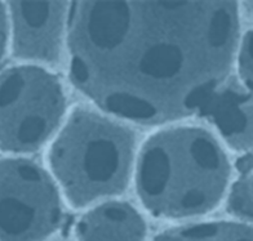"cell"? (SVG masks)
<instances>
[{"instance_id": "1", "label": "cell", "mask_w": 253, "mask_h": 241, "mask_svg": "<svg viewBox=\"0 0 253 241\" xmlns=\"http://www.w3.org/2000/svg\"><path fill=\"white\" fill-rule=\"evenodd\" d=\"M239 40L237 1H75L69 75L109 115L157 125L202 114L235 66Z\"/></svg>"}, {"instance_id": "2", "label": "cell", "mask_w": 253, "mask_h": 241, "mask_svg": "<svg viewBox=\"0 0 253 241\" xmlns=\"http://www.w3.org/2000/svg\"><path fill=\"white\" fill-rule=\"evenodd\" d=\"M233 166L222 143L207 129L174 126L147 138L134 165L143 209L160 219L197 218L226 198Z\"/></svg>"}, {"instance_id": "3", "label": "cell", "mask_w": 253, "mask_h": 241, "mask_svg": "<svg viewBox=\"0 0 253 241\" xmlns=\"http://www.w3.org/2000/svg\"><path fill=\"white\" fill-rule=\"evenodd\" d=\"M136 159L133 133L87 109L67 116L48 150L50 175L74 208L122 195L134 173Z\"/></svg>"}, {"instance_id": "4", "label": "cell", "mask_w": 253, "mask_h": 241, "mask_svg": "<svg viewBox=\"0 0 253 241\" xmlns=\"http://www.w3.org/2000/svg\"><path fill=\"white\" fill-rule=\"evenodd\" d=\"M66 110L62 83L45 67L18 65L0 74V151L31 154L61 128Z\"/></svg>"}, {"instance_id": "5", "label": "cell", "mask_w": 253, "mask_h": 241, "mask_svg": "<svg viewBox=\"0 0 253 241\" xmlns=\"http://www.w3.org/2000/svg\"><path fill=\"white\" fill-rule=\"evenodd\" d=\"M60 190L29 159L0 160V241H47L62 223Z\"/></svg>"}, {"instance_id": "6", "label": "cell", "mask_w": 253, "mask_h": 241, "mask_svg": "<svg viewBox=\"0 0 253 241\" xmlns=\"http://www.w3.org/2000/svg\"><path fill=\"white\" fill-rule=\"evenodd\" d=\"M70 3L10 1V46L26 65L44 67L60 60L67 38Z\"/></svg>"}, {"instance_id": "7", "label": "cell", "mask_w": 253, "mask_h": 241, "mask_svg": "<svg viewBox=\"0 0 253 241\" xmlns=\"http://www.w3.org/2000/svg\"><path fill=\"white\" fill-rule=\"evenodd\" d=\"M234 151L253 155V96L247 90L222 86L202 114Z\"/></svg>"}, {"instance_id": "8", "label": "cell", "mask_w": 253, "mask_h": 241, "mask_svg": "<svg viewBox=\"0 0 253 241\" xmlns=\"http://www.w3.org/2000/svg\"><path fill=\"white\" fill-rule=\"evenodd\" d=\"M146 222L133 205L110 200L96 205L77 223L78 241H145Z\"/></svg>"}, {"instance_id": "9", "label": "cell", "mask_w": 253, "mask_h": 241, "mask_svg": "<svg viewBox=\"0 0 253 241\" xmlns=\"http://www.w3.org/2000/svg\"><path fill=\"white\" fill-rule=\"evenodd\" d=\"M153 241H253V225L238 221L199 222L170 228Z\"/></svg>"}, {"instance_id": "10", "label": "cell", "mask_w": 253, "mask_h": 241, "mask_svg": "<svg viewBox=\"0 0 253 241\" xmlns=\"http://www.w3.org/2000/svg\"><path fill=\"white\" fill-rule=\"evenodd\" d=\"M226 201L227 210L235 221L253 225V169H244L231 182Z\"/></svg>"}, {"instance_id": "11", "label": "cell", "mask_w": 253, "mask_h": 241, "mask_svg": "<svg viewBox=\"0 0 253 241\" xmlns=\"http://www.w3.org/2000/svg\"><path fill=\"white\" fill-rule=\"evenodd\" d=\"M235 66L240 83L253 96V26L240 38Z\"/></svg>"}, {"instance_id": "12", "label": "cell", "mask_w": 253, "mask_h": 241, "mask_svg": "<svg viewBox=\"0 0 253 241\" xmlns=\"http://www.w3.org/2000/svg\"><path fill=\"white\" fill-rule=\"evenodd\" d=\"M10 44V20L5 4L0 3V65L3 63Z\"/></svg>"}]
</instances>
